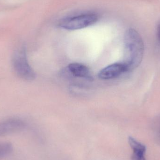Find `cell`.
I'll return each mask as SVG.
<instances>
[{"mask_svg": "<svg viewBox=\"0 0 160 160\" xmlns=\"http://www.w3.org/2000/svg\"><path fill=\"white\" fill-rule=\"evenodd\" d=\"M144 46L140 34L132 28L126 31L124 36V56L123 63L128 71L137 68L143 57Z\"/></svg>", "mask_w": 160, "mask_h": 160, "instance_id": "obj_1", "label": "cell"}, {"mask_svg": "<svg viewBox=\"0 0 160 160\" xmlns=\"http://www.w3.org/2000/svg\"><path fill=\"white\" fill-rule=\"evenodd\" d=\"M12 64L16 74L22 79L31 81L35 78V73L29 64L24 47L18 49L15 52L12 59Z\"/></svg>", "mask_w": 160, "mask_h": 160, "instance_id": "obj_2", "label": "cell"}, {"mask_svg": "<svg viewBox=\"0 0 160 160\" xmlns=\"http://www.w3.org/2000/svg\"><path fill=\"white\" fill-rule=\"evenodd\" d=\"M98 16L94 13H87L63 20L60 22L62 28L68 30H79L86 28L96 23Z\"/></svg>", "mask_w": 160, "mask_h": 160, "instance_id": "obj_3", "label": "cell"}, {"mask_svg": "<svg viewBox=\"0 0 160 160\" xmlns=\"http://www.w3.org/2000/svg\"><path fill=\"white\" fill-rule=\"evenodd\" d=\"M25 124L21 119L11 118L0 122V137L13 134L22 130Z\"/></svg>", "mask_w": 160, "mask_h": 160, "instance_id": "obj_4", "label": "cell"}, {"mask_svg": "<svg viewBox=\"0 0 160 160\" xmlns=\"http://www.w3.org/2000/svg\"><path fill=\"white\" fill-rule=\"evenodd\" d=\"M128 71L127 67L123 62L115 63L101 70L98 73V78L102 80L112 79Z\"/></svg>", "mask_w": 160, "mask_h": 160, "instance_id": "obj_5", "label": "cell"}, {"mask_svg": "<svg viewBox=\"0 0 160 160\" xmlns=\"http://www.w3.org/2000/svg\"><path fill=\"white\" fill-rule=\"evenodd\" d=\"M68 69L74 77L82 78L89 81L93 80L90 70L84 65L79 63H72L68 65Z\"/></svg>", "mask_w": 160, "mask_h": 160, "instance_id": "obj_6", "label": "cell"}, {"mask_svg": "<svg viewBox=\"0 0 160 160\" xmlns=\"http://www.w3.org/2000/svg\"><path fill=\"white\" fill-rule=\"evenodd\" d=\"M128 143L133 150L131 160H146L145 157L146 147L144 145L131 136L129 137Z\"/></svg>", "mask_w": 160, "mask_h": 160, "instance_id": "obj_7", "label": "cell"}, {"mask_svg": "<svg viewBox=\"0 0 160 160\" xmlns=\"http://www.w3.org/2000/svg\"><path fill=\"white\" fill-rule=\"evenodd\" d=\"M13 147L11 143L8 142H0V159L8 157L12 153Z\"/></svg>", "mask_w": 160, "mask_h": 160, "instance_id": "obj_8", "label": "cell"}, {"mask_svg": "<svg viewBox=\"0 0 160 160\" xmlns=\"http://www.w3.org/2000/svg\"><path fill=\"white\" fill-rule=\"evenodd\" d=\"M157 35H158V38L160 42V21L158 22L157 27Z\"/></svg>", "mask_w": 160, "mask_h": 160, "instance_id": "obj_9", "label": "cell"}]
</instances>
